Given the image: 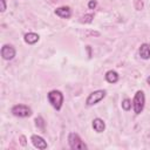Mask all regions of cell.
Wrapping results in <instances>:
<instances>
[{
  "label": "cell",
  "mask_w": 150,
  "mask_h": 150,
  "mask_svg": "<svg viewBox=\"0 0 150 150\" xmlns=\"http://www.w3.org/2000/svg\"><path fill=\"white\" fill-rule=\"evenodd\" d=\"M144 103H145V96L144 93L142 90H137L134 98H132V109L135 114H141L143 111L144 108Z\"/></svg>",
  "instance_id": "7a4b0ae2"
},
{
  "label": "cell",
  "mask_w": 150,
  "mask_h": 150,
  "mask_svg": "<svg viewBox=\"0 0 150 150\" xmlns=\"http://www.w3.org/2000/svg\"><path fill=\"white\" fill-rule=\"evenodd\" d=\"M20 139H21V144H22V145H26V137H25V136H21Z\"/></svg>",
  "instance_id": "d6986e66"
},
{
  "label": "cell",
  "mask_w": 150,
  "mask_h": 150,
  "mask_svg": "<svg viewBox=\"0 0 150 150\" xmlns=\"http://www.w3.org/2000/svg\"><path fill=\"white\" fill-rule=\"evenodd\" d=\"M88 7H89L90 9H94V8L96 7V1H95V0H90V1L88 2Z\"/></svg>",
  "instance_id": "e0dca14e"
},
{
  "label": "cell",
  "mask_w": 150,
  "mask_h": 150,
  "mask_svg": "<svg viewBox=\"0 0 150 150\" xmlns=\"http://www.w3.org/2000/svg\"><path fill=\"white\" fill-rule=\"evenodd\" d=\"M93 129L96 131V132H103L104 129H105V123L103 120L101 118H94L93 120Z\"/></svg>",
  "instance_id": "30bf717a"
},
{
  "label": "cell",
  "mask_w": 150,
  "mask_h": 150,
  "mask_svg": "<svg viewBox=\"0 0 150 150\" xmlns=\"http://www.w3.org/2000/svg\"><path fill=\"white\" fill-rule=\"evenodd\" d=\"M1 2V12H5L6 11V1L5 0H0Z\"/></svg>",
  "instance_id": "ac0fdd59"
},
{
  "label": "cell",
  "mask_w": 150,
  "mask_h": 150,
  "mask_svg": "<svg viewBox=\"0 0 150 150\" xmlns=\"http://www.w3.org/2000/svg\"><path fill=\"white\" fill-rule=\"evenodd\" d=\"M135 7H136L137 11L142 9V7H143V2H142L141 0H135Z\"/></svg>",
  "instance_id": "2e32d148"
},
{
  "label": "cell",
  "mask_w": 150,
  "mask_h": 150,
  "mask_svg": "<svg viewBox=\"0 0 150 150\" xmlns=\"http://www.w3.org/2000/svg\"><path fill=\"white\" fill-rule=\"evenodd\" d=\"M146 82H148V83H149V86H150V76H148V77H146Z\"/></svg>",
  "instance_id": "ffe728a7"
},
{
  "label": "cell",
  "mask_w": 150,
  "mask_h": 150,
  "mask_svg": "<svg viewBox=\"0 0 150 150\" xmlns=\"http://www.w3.org/2000/svg\"><path fill=\"white\" fill-rule=\"evenodd\" d=\"M35 124H36L38 128H40V129H45V120H43L41 116H39V117L35 118Z\"/></svg>",
  "instance_id": "5bb4252c"
},
{
  "label": "cell",
  "mask_w": 150,
  "mask_h": 150,
  "mask_svg": "<svg viewBox=\"0 0 150 150\" xmlns=\"http://www.w3.org/2000/svg\"><path fill=\"white\" fill-rule=\"evenodd\" d=\"M12 114L18 117H29L32 115V109L25 104H15L12 108Z\"/></svg>",
  "instance_id": "277c9868"
},
{
  "label": "cell",
  "mask_w": 150,
  "mask_h": 150,
  "mask_svg": "<svg viewBox=\"0 0 150 150\" xmlns=\"http://www.w3.org/2000/svg\"><path fill=\"white\" fill-rule=\"evenodd\" d=\"M93 18L94 15L93 14H86L82 16V22H86V23H90L93 21Z\"/></svg>",
  "instance_id": "9a60e30c"
},
{
  "label": "cell",
  "mask_w": 150,
  "mask_h": 150,
  "mask_svg": "<svg viewBox=\"0 0 150 150\" xmlns=\"http://www.w3.org/2000/svg\"><path fill=\"white\" fill-rule=\"evenodd\" d=\"M25 42L28 45H34L39 41V35L36 33H27L25 34Z\"/></svg>",
  "instance_id": "7c38bea8"
},
{
  "label": "cell",
  "mask_w": 150,
  "mask_h": 150,
  "mask_svg": "<svg viewBox=\"0 0 150 150\" xmlns=\"http://www.w3.org/2000/svg\"><path fill=\"white\" fill-rule=\"evenodd\" d=\"M55 14L60 18H63V19H68L70 18L71 15V11L68 6H62V7H59L55 9Z\"/></svg>",
  "instance_id": "ba28073f"
},
{
  "label": "cell",
  "mask_w": 150,
  "mask_h": 150,
  "mask_svg": "<svg viewBox=\"0 0 150 150\" xmlns=\"http://www.w3.org/2000/svg\"><path fill=\"white\" fill-rule=\"evenodd\" d=\"M118 79H120V76L115 70H108L105 73V80L109 83H116L118 81Z\"/></svg>",
  "instance_id": "8fae6325"
},
{
  "label": "cell",
  "mask_w": 150,
  "mask_h": 150,
  "mask_svg": "<svg viewBox=\"0 0 150 150\" xmlns=\"http://www.w3.org/2000/svg\"><path fill=\"white\" fill-rule=\"evenodd\" d=\"M68 143H69V146L71 149H74V150H86L87 149V145L82 142L81 137L75 132H70L69 134Z\"/></svg>",
  "instance_id": "3957f363"
},
{
  "label": "cell",
  "mask_w": 150,
  "mask_h": 150,
  "mask_svg": "<svg viewBox=\"0 0 150 150\" xmlns=\"http://www.w3.org/2000/svg\"><path fill=\"white\" fill-rule=\"evenodd\" d=\"M138 53L143 60H149L150 59V45L149 43H142Z\"/></svg>",
  "instance_id": "9c48e42d"
},
{
  "label": "cell",
  "mask_w": 150,
  "mask_h": 150,
  "mask_svg": "<svg viewBox=\"0 0 150 150\" xmlns=\"http://www.w3.org/2000/svg\"><path fill=\"white\" fill-rule=\"evenodd\" d=\"M131 101L129 100V98H124L123 101H122V108L125 110V111H128V110H130L131 109Z\"/></svg>",
  "instance_id": "4fadbf2b"
},
{
  "label": "cell",
  "mask_w": 150,
  "mask_h": 150,
  "mask_svg": "<svg viewBox=\"0 0 150 150\" xmlns=\"http://www.w3.org/2000/svg\"><path fill=\"white\" fill-rule=\"evenodd\" d=\"M47 98L49 101V103L53 105L54 109L56 110H60L61 107H62V103H63V95L60 90H52L48 93L47 95Z\"/></svg>",
  "instance_id": "6da1fadb"
},
{
  "label": "cell",
  "mask_w": 150,
  "mask_h": 150,
  "mask_svg": "<svg viewBox=\"0 0 150 150\" xmlns=\"http://www.w3.org/2000/svg\"><path fill=\"white\" fill-rule=\"evenodd\" d=\"M30 141H32V143H33V145L35 146V148H38V149H41V150H43V149H47V142L41 137V136H39V135H33L32 137H30Z\"/></svg>",
  "instance_id": "52a82bcc"
},
{
  "label": "cell",
  "mask_w": 150,
  "mask_h": 150,
  "mask_svg": "<svg viewBox=\"0 0 150 150\" xmlns=\"http://www.w3.org/2000/svg\"><path fill=\"white\" fill-rule=\"evenodd\" d=\"M1 56L4 60H12L15 56V49L11 45H4L1 48Z\"/></svg>",
  "instance_id": "8992f818"
},
{
  "label": "cell",
  "mask_w": 150,
  "mask_h": 150,
  "mask_svg": "<svg viewBox=\"0 0 150 150\" xmlns=\"http://www.w3.org/2000/svg\"><path fill=\"white\" fill-rule=\"evenodd\" d=\"M104 97H105V90H96V91H93V93L89 94V96L87 97L86 104H87L88 107L94 105V104L98 103L101 100H103Z\"/></svg>",
  "instance_id": "5b68a950"
}]
</instances>
